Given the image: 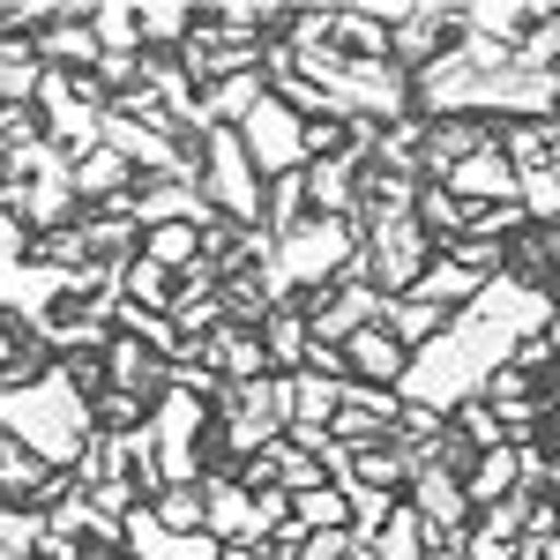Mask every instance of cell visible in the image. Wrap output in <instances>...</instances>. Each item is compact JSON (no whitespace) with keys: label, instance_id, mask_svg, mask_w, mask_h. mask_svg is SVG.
<instances>
[{"label":"cell","instance_id":"6da1fadb","mask_svg":"<svg viewBox=\"0 0 560 560\" xmlns=\"http://www.w3.org/2000/svg\"><path fill=\"white\" fill-rule=\"evenodd\" d=\"M546 322H553V300H546L530 277L501 269V277H486V292H478L464 314L441 322L433 345L411 351L396 396H404L411 411H433V419H441V411H464V404H478L486 382L516 359V345L546 337Z\"/></svg>","mask_w":560,"mask_h":560},{"label":"cell","instance_id":"7a4b0ae2","mask_svg":"<svg viewBox=\"0 0 560 560\" xmlns=\"http://www.w3.org/2000/svg\"><path fill=\"white\" fill-rule=\"evenodd\" d=\"M0 433L15 448H31L38 464L52 471H75L83 448L97 441V419H90V396L68 366H45L31 382H8L0 388Z\"/></svg>","mask_w":560,"mask_h":560},{"label":"cell","instance_id":"3957f363","mask_svg":"<svg viewBox=\"0 0 560 560\" xmlns=\"http://www.w3.org/2000/svg\"><path fill=\"white\" fill-rule=\"evenodd\" d=\"M359 261V217H306L300 232H284L269 261H261V284L269 300L284 306V292H329Z\"/></svg>","mask_w":560,"mask_h":560},{"label":"cell","instance_id":"277c9868","mask_svg":"<svg viewBox=\"0 0 560 560\" xmlns=\"http://www.w3.org/2000/svg\"><path fill=\"white\" fill-rule=\"evenodd\" d=\"M359 232H374V240H359L374 292H382V300H404V292L419 284V269L433 261L427 224H419L411 210H374V217H359Z\"/></svg>","mask_w":560,"mask_h":560},{"label":"cell","instance_id":"5b68a950","mask_svg":"<svg viewBox=\"0 0 560 560\" xmlns=\"http://www.w3.org/2000/svg\"><path fill=\"white\" fill-rule=\"evenodd\" d=\"M202 195H210V210L224 217V224H240V232H255V224H261L269 179L255 173V158H247L240 128H217L210 142H202Z\"/></svg>","mask_w":560,"mask_h":560},{"label":"cell","instance_id":"8992f818","mask_svg":"<svg viewBox=\"0 0 560 560\" xmlns=\"http://www.w3.org/2000/svg\"><path fill=\"white\" fill-rule=\"evenodd\" d=\"M240 142H247V158H255L261 179H292L306 173V120L284 105V97H261L255 113L240 120Z\"/></svg>","mask_w":560,"mask_h":560},{"label":"cell","instance_id":"52a82bcc","mask_svg":"<svg viewBox=\"0 0 560 560\" xmlns=\"http://www.w3.org/2000/svg\"><path fill=\"white\" fill-rule=\"evenodd\" d=\"M202 427H210V411H202V396H187V388H165V396L150 404V448H158V464H165V486L202 478V456H195Z\"/></svg>","mask_w":560,"mask_h":560},{"label":"cell","instance_id":"ba28073f","mask_svg":"<svg viewBox=\"0 0 560 560\" xmlns=\"http://www.w3.org/2000/svg\"><path fill=\"white\" fill-rule=\"evenodd\" d=\"M120 553H135V560H224V546H217L210 530H165L158 509L142 501V509L120 516Z\"/></svg>","mask_w":560,"mask_h":560},{"label":"cell","instance_id":"9c48e42d","mask_svg":"<svg viewBox=\"0 0 560 560\" xmlns=\"http://www.w3.org/2000/svg\"><path fill=\"white\" fill-rule=\"evenodd\" d=\"M433 187H448L464 210H501V202H516V165H509L501 142H486V150H471L464 165H448Z\"/></svg>","mask_w":560,"mask_h":560},{"label":"cell","instance_id":"30bf717a","mask_svg":"<svg viewBox=\"0 0 560 560\" xmlns=\"http://www.w3.org/2000/svg\"><path fill=\"white\" fill-rule=\"evenodd\" d=\"M456 31V8H396V23H388V60L419 83L433 60H441V38Z\"/></svg>","mask_w":560,"mask_h":560},{"label":"cell","instance_id":"8fae6325","mask_svg":"<svg viewBox=\"0 0 560 560\" xmlns=\"http://www.w3.org/2000/svg\"><path fill=\"white\" fill-rule=\"evenodd\" d=\"M202 530H210L217 546H261V538H269L261 516H255V493H247L240 478H224V471L210 478V516H202Z\"/></svg>","mask_w":560,"mask_h":560},{"label":"cell","instance_id":"7c38bea8","mask_svg":"<svg viewBox=\"0 0 560 560\" xmlns=\"http://www.w3.org/2000/svg\"><path fill=\"white\" fill-rule=\"evenodd\" d=\"M68 179H75V202L83 210H105V202H120V195H135V165L120 158V150H83V158H68Z\"/></svg>","mask_w":560,"mask_h":560},{"label":"cell","instance_id":"4fadbf2b","mask_svg":"<svg viewBox=\"0 0 560 560\" xmlns=\"http://www.w3.org/2000/svg\"><path fill=\"white\" fill-rule=\"evenodd\" d=\"M345 366H351V382H366V388H404V366H411V351L388 337L382 322L374 329H359V337H345Z\"/></svg>","mask_w":560,"mask_h":560},{"label":"cell","instance_id":"5bb4252c","mask_svg":"<svg viewBox=\"0 0 560 560\" xmlns=\"http://www.w3.org/2000/svg\"><path fill=\"white\" fill-rule=\"evenodd\" d=\"M359 173H366V158H314L306 165V210L314 217H359Z\"/></svg>","mask_w":560,"mask_h":560},{"label":"cell","instance_id":"9a60e30c","mask_svg":"<svg viewBox=\"0 0 560 560\" xmlns=\"http://www.w3.org/2000/svg\"><path fill=\"white\" fill-rule=\"evenodd\" d=\"M105 388H128V396H142V404H158V396H165V359L113 329V345H105Z\"/></svg>","mask_w":560,"mask_h":560},{"label":"cell","instance_id":"2e32d148","mask_svg":"<svg viewBox=\"0 0 560 560\" xmlns=\"http://www.w3.org/2000/svg\"><path fill=\"white\" fill-rule=\"evenodd\" d=\"M516 486H523V448H516V441H501V448L471 456V471H464V493H471V509H501Z\"/></svg>","mask_w":560,"mask_h":560},{"label":"cell","instance_id":"e0dca14e","mask_svg":"<svg viewBox=\"0 0 560 560\" xmlns=\"http://www.w3.org/2000/svg\"><path fill=\"white\" fill-rule=\"evenodd\" d=\"M261 351H269V374H300L306 351H314V322H306V306H269V322H261Z\"/></svg>","mask_w":560,"mask_h":560},{"label":"cell","instance_id":"ac0fdd59","mask_svg":"<svg viewBox=\"0 0 560 560\" xmlns=\"http://www.w3.org/2000/svg\"><path fill=\"white\" fill-rule=\"evenodd\" d=\"M142 261H158L165 277H187L195 261H210V232L202 224H150L142 232Z\"/></svg>","mask_w":560,"mask_h":560},{"label":"cell","instance_id":"d6986e66","mask_svg":"<svg viewBox=\"0 0 560 560\" xmlns=\"http://www.w3.org/2000/svg\"><path fill=\"white\" fill-rule=\"evenodd\" d=\"M261 97H269V75H261V68H255V75H232V83H210V90H202V135L240 128Z\"/></svg>","mask_w":560,"mask_h":560},{"label":"cell","instance_id":"ffe728a7","mask_svg":"<svg viewBox=\"0 0 560 560\" xmlns=\"http://www.w3.org/2000/svg\"><path fill=\"white\" fill-rule=\"evenodd\" d=\"M374 560H427V523H419V509L411 501H396V516L374 530V538H359Z\"/></svg>","mask_w":560,"mask_h":560},{"label":"cell","instance_id":"44dd1931","mask_svg":"<svg viewBox=\"0 0 560 560\" xmlns=\"http://www.w3.org/2000/svg\"><path fill=\"white\" fill-rule=\"evenodd\" d=\"M38 52H31V38H0V113L8 105H31L38 97Z\"/></svg>","mask_w":560,"mask_h":560},{"label":"cell","instance_id":"7402d4cb","mask_svg":"<svg viewBox=\"0 0 560 560\" xmlns=\"http://www.w3.org/2000/svg\"><path fill=\"white\" fill-rule=\"evenodd\" d=\"M441 322H448V314H441V306H427V300H411V292H404V300H388V314H382V329L404 351L433 345V337H441Z\"/></svg>","mask_w":560,"mask_h":560},{"label":"cell","instance_id":"603a6c76","mask_svg":"<svg viewBox=\"0 0 560 560\" xmlns=\"http://www.w3.org/2000/svg\"><path fill=\"white\" fill-rule=\"evenodd\" d=\"M150 509H158L165 530H202V516H210V478H179V486H165Z\"/></svg>","mask_w":560,"mask_h":560},{"label":"cell","instance_id":"cb8c5ba5","mask_svg":"<svg viewBox=\"0 0 560 560\" xmlns=\"http://www.w3.org/2000/svg\"><path fill=\"white\" fill-rule=\"evenodd\" d=\"M173 292H179V277H165L158 261H142V255H135L128 269H120V300H128V306H150V314H173Z\"/></svg>","mask_w":560,"mask_h":560},{"label":"cell","instance_id":"d4e9b609","mask_svg":"<svg viewBox=\"0 0 560 560\" xmlns=\"http://www.w3.org/2000/svg\"><path fill=\"white\" fill-rule=\"evenodd\" d=\"M38 546H45V509L0 501V560H31Z\"/></svg>","mask_w":560,"mask_h":560},{"label":"cell","instance_id":"484cf974","mask_svg":"<svg viewBox=\"0 0 560 560\" xmlns=\"http://www.w3.org/2000/svg\"><path fill=\"white\" fill-rule=\"evenodd\" d=\"M90 419H97V433H135L150 419V404L128 396V388H97V396H90Z\"/></svg>","mask_w":560,"mask_h":560},{"label":"cell","instance_id":"4316f807","mask_svg":"<svg viewBox=\"0 0 560 560\" xmlns=\"http://www.w3.org/2000/svg\"><path fill=\"white\" fill-rule=\"evenodd\" d=\"M90 38H97V52H142L135 8H90Z\"/></svg>","mask_w":560,"mask_h":560},{"label":"cell","instance_id":"83f0119b","mask_svg":"<svg viewBox=\"0 0 560 560\" xmlns=\"http://www.w3.org/2000/svg\"><path fill=\"white\" fill-rule=\"evenodd\" d=\"M456 427H464V441H471V456H486V448H501V441H509L493 404H464V411H456Z\"/></svg>","mask_w":560,"mask_h":560},{"label":"cell","instance_id":"f1b7e54d","mask_svg":"<svg viewBox=\"0 0 560 560\" xmlns=\"http://www.w3.org/2000/svg\"><path fill=\"white\" fill-rule=\"evenodd\" d=\"M31 255H38V232H31L15 210H0V277H8V269H23Z\"/></svg>","mask_w":560,"mask_h":560},{"label":"cell","instance_id":"f546056e","mask_svg":"<svg viewBox=\"0 0 560 560\" xmlns=\"http://www.w3.org/2000/svg\"><path fill=\"white\" fill-rule=\"evenodd\" d=\"M224 560H277L269 546H224Z\"/></svg>","mask_w":560,"mask_h":560},{"label":"cell","instance_id":"4dcf8cb0","mask_svg":"<svg viewBox=\"0 0 560 560\" xmlns=\"http://www.w3.org/2000/svg\"><path fill=\"white\" fill-rule=\"evenodd\" d=\"M538 560H560V530H553V538H538Z\"/></svg>","mask_w":560,"mask_h":560},{"label":"cell","instance_id":"1f68e13d","mask_svg":"<svg viewBox=\"0 0 560 560\" xmlns=\"http://www.w3.org/2000/svg\"><path fill=\"white\" fill-rule=\"evenodd\" d=\"M546 351H553V359H560V314H553V322H546Z\"/></svg>","mask_w":560,"mask_h":560},{"label":"cell","instance_id":"d6a6232c","mask_svg":"<svg viewBox=\"0 0 560 560\" xmlns=\"http://www.w3.org/2000/svg\"><path fill=\"white\" fill-rule=\"evenodd\" d=\"M546 493L560 501V448H553V471H546Z\"/></svg>","mask_w":560,"mask_h":560},{"label":"cell","instance_id":"836d02e7","mask_svg":"<svg viewBox=\"0 0 560 560\" xmlns=\"http://www.w3.org/2000/svg\"><path fill=\"white\" fill-rule=\"evenodd\" d=\"M546 300H553V314H560V269H553V284H546Z\"/></svg>","mask_w":560,"mask_h":560},{"label":"cell","instance_id":"e575fe53","mask_svg":"<svg viewBox=\"0 0 560 560\" xmlns=\"http://www.w3.org/2000/svg\"><path fill=\"white\" fill-rule=\"evenodd\" d=\"M546 404H553V419H560V382H553V396H546Z\"/></svg>","mask_w":560,"mask_h":560},{"label":"cell","instance_id":"d590c367","mask_svg":"<svg viewBox=\"0 0 560 560\" xmlns=\"http://www.w3.org/2000/svg\"><path fill=\"white\" fill-rule=\"evenodd\" d=\"M97 560H135V553H97Z\"/></svg>","mask_w":560,"mask_h":560},{"label":"cell","instance_id":"8d00e7d4","mask_svg":"<svg viewBox=\"0 0 560 560\" xmlns=\"http://www.w3.org/2000/svg\"><path fill=\"white\" fill-rule=\"evenodd\" d=\"M553 135H560V120H553Z\"/></svg>","mask_w":560,"mask_h":560}]
</instances>
